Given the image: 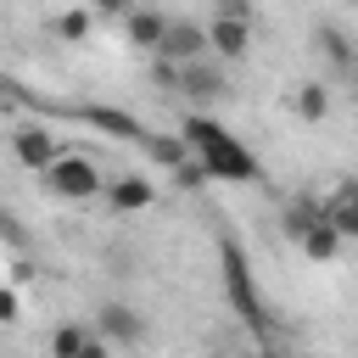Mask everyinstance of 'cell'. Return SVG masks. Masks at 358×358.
Here are the masks:
<instances>
[{"instance_id": "1", "label": "cell", "mask_w": 358, "mask_h": 358, "mask_svg": "<svg viewBox=\"0 0 358 358\" xmlns=\"http://www.w3.org/2000/svg\"><path fill=\"white\" fill-rule=\"evenodd\" d=\"M179 140L196 151V162L207 168V179H229V185H252L257 179V157L213 117H185L179 123Z\"/></svg>"}, {"instance_id": "10", "label": "cell", "mask_w": 358, "mask_h": 358, "mask_svg": "<svg viewBox=\"0 0 358 358\" xmlns=\"http://www.w3.org/2000/svg\"><path fill=\"white\" fill-rule=\"evenodd\" d=\"M168 22H173V17H162V11H123V34H129V45H145V50H162Z\"/></svg>"}, {"instance_id": "16", "label": "cell", "mask_w": 358, "mask_h": 358, "mask_svg": "<svg viewBox=\"0 0 358 358\" xmlns=\"http://www.w3.org/2000/svg\"><path fill=\"white\" fill-rule=\"evenodd\" d=\"M302 252H308L313 263H330V257L341 252V229H336V224H319L313 235H302Z\"/></svg>"}, {"instance_id": "2", "label": "cell", "mask_w": 358, "mask_h": 358, "mask_svg": "<svg viewBox=\"0 0 358 358\" xmlns=\"http://www.w3.org/2000/svg\"><path fill=\"white\" fill-rule=\"evenodd\" d=\"M218 263H224V296H229V308L241 313V324H246L257 341H268V313H263V296H257V280H252V268H246L241 241H218Z\"/></svg>"}, {"instance_id": "12", "label": "cell", "mask_w": 358, "mask_h": 358, "mask_svg": "<svg viewBox=\"0 0 358 358\" xmlns=\"http://www.w3.org/2000/svg\"><path fill=\"white\" fill-rule=\"evenodd\" d=\"M319 224H330V207L324 201H313V196H296V201H285V229L302 241V235H313Z\"/></svg>"}, {"instance_id": "9", "label": "cell", "mask_w": 358, "mask_h": 358, "mask_svg": "<svg viewBox=\"0 0 358 358\" xmlns=\"http://www.w3.org/2000/svg\"><path fill=\"white\" fill-rule=\"evenodd\" d=\"M173 90H179V95H196V101H213V95H224L229 84H224V73H218L213 62H185V67H173Z\"/></svg>"}, {"instance_id": "14", "label": "cell", "mask_w": 358, "mask_h": 358, "mask_svg": "<svg viewBox=\"0 0 358 358\" xmlns=\"http://www.w3.org/2000/svg\"><path fill=\"white\" fill-rule=\"evenodd\" d=\"M319 45H324V56H330V67H341V73H352L358 67V50H352V39L341 34V28H319Z\"/></svg>"}, {"instance_id": "17", "label": "cell", "mask_w": 358, "mask_h": 358, "mask_svg": "<svg viewBox=\"0 0 358 358\" xmlns=\"http://www.w3.org/2000/svg\"><path fill=\"white\" fill-rule=\"evenodd\" d=\"M296 117H308V123H319L324 112H330V95H324V84H296Z\"/></svg>"}, {"instance_id": "6", "label": "cell", "mask_w": 358, "mask_h": 358, "mask_svg": "<svg viewBox=\"0 0 358 358\" xmlns=\"http://www.w3.org/2000/svg\"><path fill=\"white\" fill-rule=\"evenodd\" d=\"M78 117L90 123V129H106V134H117V140H134V145H151L157 134L134 117V112H117V106H78Z\"/></svg>"}, {"instance_id": "7", "label": "cell", "mask_w": 358, "mask_h": 358, "mask_svg": "<svg viewBox=\"0 0 358 358\" xmlns=\"http://www.w3.org/2000/svg\"><path fill=\"white\" fill-rule=\"evenodd\" d=\"M11 151H17V162L34 168V173H45V168L56 162V140L45 134V123H17V129H11Z\"/></svg>"}, {"instance_id": "19", "label": "cell", "mask_w": 358, "mask_h": 358, "mask_svg": "<svg viewBox=\"0 0 358 358\" xmlns=\"http://www.w3.org/2000/svg\"><path fill=\"white\" fill-rule=\"evenodd\" d=\"M0 319H17V291H11V285L0 291Z\"/></svg>"}, {"instance_id": "18", "label": "cell", "mask_w": 358, "mask_h": 358, "mask_svg": "<svg viewBox=\"0 0 358 358\" xmlns=\"http://www.w3.org/2000/svg\"><path fill=\"white\" fill-rule=\"evenodd\" d=\"M50 28H56L62 39H84V34L95 28V17H90V11H62V17H50Z\"/></svg>"}, {"instance_id": "13", "label": "cell", "mask_w": 358, "mask_h": 358, "mask_svg": "<svg viewBox=\"0 0 358 358\" xmlns=\"http://www.w3.org/2000/svg\"><path fill=\"white\" fill-rule=\"evenodd\" d=\"M324 207H330V224L341 229V241H347V235H358V185H341Z\"/></svg>"}, {"instance_id": "8", "label": "cell", "mask_w": 358, "mask_h": 358, "mask_svg": "<svg viewBox=\"0 0 358 358\" xmlns=\"http://www.w3.org/2000/svg\"><path fill=\"white\" fill-rule=\"evenodd\" d=\"M95 336H101L106 347H112V341H117V347H134V341L145 336V324H140V313H134L129 302H106V308L95 313Z\"/></svg>"}, {"instance_id": "11", "label": "cell", "mask_w": 358, "mask_h": 358, "mask_svg": "<svg viewBox=\"0 0 358 358\" xmlns=\"http://www.w3.org/2000/svg\"><path fill=\"white\" fill-rule=\"evenodd\" d=\"M106 201H112L117 213H140V207H151V179L123 173V179H112V185H106Z\"/></svg>"}, {"instance_id": "21", "label": "cell", "mask_w": 358, "mask_h": 358, "mask_svg": "<svg viewBox=\"0 0 358 358\" xmlns=\"http://www.w3.org/2000/svg\"><path fill=\"white\" fill-rule=\"evenodd\" d=\"M352 101H358V90H352Z\"/></svg>"}, {"instance_id": "3", "label": "cell", "mask_w": 358, "mask_h": 358, "mask_svg": "<svg viewBox=\"0 0 358 358\" xmlns=\"http://www.w3.org/2000/svg\"><path fill=\"white\" fill-rule=\"evenodd\" d=\"M45 190H56V196H67V201H90V196L101 190V168H95L90 157H56V162L45 168Z\"/></svg>"}, {"instance_id": "4", "label": "cell", "mask_w": 358, "mask_h": 358, "mask_svg": "<svg viewBox=\"0 0 358 358\" xmlns=\"http://www.w3.org/2000/svg\"><path fill=\"white\" fill-rule=\"evenodd\" d=\"M246 22H252V11H246V6H218V17L207 22V45H213L224 62H241V56H246V45H252Z\"/></svg>"}, {"instance_id": "15", "label": "cell", "mask_w": 358, "mask_h": 358, "mask_svg": "<svg viewBox=\"0 0 358 358\" xmlns=\"http://www.w3.org/2000/svg\"><path fill=\"white\" fill-rule=\"evenodd\" d=\"M90 324H62L56 336H50V358H84L90 352Z\"/></svg>"}, {"instance_id": "5", "label": "cell", "mask_w": 358, "mask_h": 358, "mask_svg": "<svg viewBox=\"0 0 358 358\" xmlns=\"http://www.w3.org/2000/svg\"><path fill=\"white\" fill-rule=\"evenodd\" d=\"M201 50H207V28H196V22H185V17H173L168 22V39H162V62L168 67H185V62H201Z\"/></svg>"}, {"instance_id": "20", "label": "cell", "mask_w": 358, "mask_h": 358, "mask_svg": "<svg viewBox=\"0 0 358 358\" xmlns=\"http://www.w3.org/2000/svg\"><path fill=\"white\" fill-rule=\"evenodd\" d=\"M84 358H106V341H101V336H95V341H90V352H84Z\"/></svg>"}]
</instances>
